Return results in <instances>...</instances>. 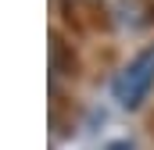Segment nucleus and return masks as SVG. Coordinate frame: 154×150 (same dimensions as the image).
<instances>
[{
	"label": "nucleus",
	"instance_id": "1",
	"mask_svg": "<svg viewBox=\"0 0 154 150\" xmlns=\"http://www.w3.org/2000/svg\"><path fill=\"white\" fill-rule=\"evenodd\" d=\"M151 86H154V43H151V46H143V50H140V54H136V57L115 75L111 93H115L118 107L136 111V107L147 100Z\"/></svg>",
	"mask_w": 154,
	"mask_h": 150
}]
</instances>
